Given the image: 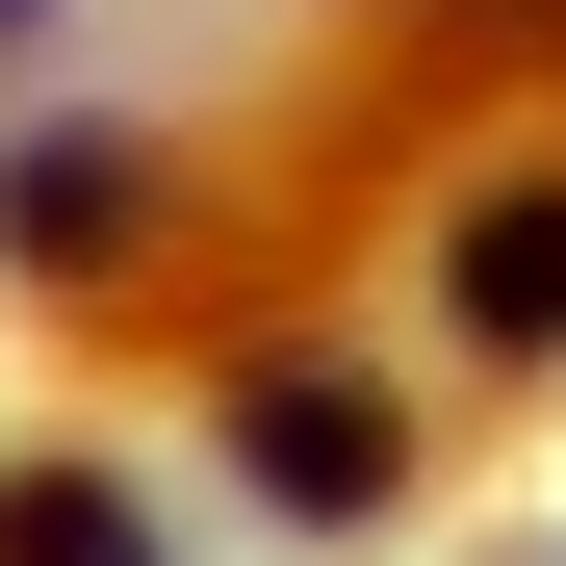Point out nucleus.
Returning a JSON list of instances; mask_svg holds the SVG:
<instances>
[{
    "mask_svg": "<svg viewBox=\"0 0 566 566\" xmlns=\"http://www.w3.org/2000/svg\"><path fill=\"white\" fill-rule=\"evenodd\" d=\"M463 310H490V335H566V207H490V258H463Z\"/></svg>",
    "mask_w": 566,
    "mask_h": 566,
    "instance_id": "obj_1",
    "label": "nucleus"
}]
</instances>
